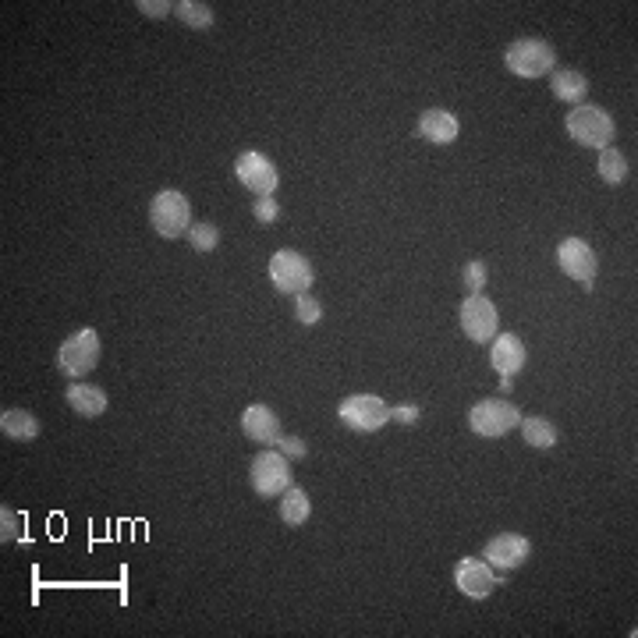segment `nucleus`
<instances>
[{"label": "nucleus", "mask_w": 638, "mask_h": 638, "mask_svg": "<svg viewBox=\"0 0 638 638\" xmlns=\"http://www.w3.org/2000/svg\"><path fill=\"white\" fill-rule=\"evenodd\" d=\"M564 128H568L571 139L585 149H610V142H614L617 135L614 117L603 107H596V103H578V107H571L568 117H564Z\"/></svg>", "instance_id": "obj_1"}, {"label": "nucleus", "mask_w": 638, "mask_h": 638, "mask_svg": "<svg viewBox=\"0 0 638 638\" xmlns=\"http://www.w3.org/2000/svg\"><path fill=\"white\" fill-rule=\"evenodd\" d=\"M149 227H153L160 238H181L192 227V203L188 195L178 188H164V192L153 195L149 203Z\"/></svg>", "instance_id": "obj_2"}, {"label": "nucleus", "mask_w": 638, "mask_h": 638, "mask_svg": "<svg viewBox=\"0 0 638 638\" xmlns=\"http://www.w3.org/2000/svg\"><path fill=\"white\" fill-rule=\"evenodd\" d=\"M504 64L507 71L518 78H543L550 75L553 64H557V50H553L546 39L525 36V39H514L511 47H507Z\"/></svg>", "instance_id": "obj_3"}, {"label": "nucleus", "mask_w": 638, "mask_h": 638, "mask_svg": "<svg viewBox=\"0 0 638 638\" xmlns=\"http://www.w3.org/2000/svg\"><path fill=\"white\" fill-rule=\"evenodd\" d=\"M100 355H103L100 334H96L93 327H82L71 337H64L61 351H57V366H61L64 376L78 380V376H89L96 366H100Z\"/></svg>", "instance_id": "obj_4"}, {"label": "nucleus", "mask_w": 638, "mask_h": 638, "mask_svg": "<svg viewBox=\"0 0 638 638\" xmlns=\"http://www.w3.org/2000/svg\"><path fill=\"white\" fill-rule=\"evenodd\" d=\"M518 422H522V412H518V405L504 401V397H486V401L472 405V412H468L472 433L486 436V440H490V436L493 440H497V436H507Z\"/></svg>", "instance_id": "obj_5"}, {"label": "nucleus", "mask_w": 638, "mask_h": 638, "mask_svg": "<svg viewBox=\"0 0 638 638\" xmlns=\"http://www.w3.org/2000/svg\"><path fill=\"white\" fill-rule=\"evenodd\" d=\"M337 419L355 433H376L390 422V405L376 394H351L337 405Z\"/></svg>", "instance_id": "obj_6"}, {"label": "nucleus", "mask_w": 638, "mask_h": 638, "mask_svg": "<svg viewBox=\"0 0 638 638\" xmlns=\"http://www.w3.org/2000/svg\"><path fill=\"white\" fill-rule=\"evenodd\" d=\"M270 281L281 295H302V291L312 288L316 273H312V263L295 249H281L273 252L270 259Z\"/></svg>", "instance_id": "obj_7"}, {"label": "nucleus", "mask_w": 638, "mask_h": 638, "mask_svg": "<svg viewBox=\"0 0 638 638\" xmlns=\"http://www.w3.org/2000/svg\"><path fill=\"white\" fill-rule=\"evenodd\" d=\"M249 479H252V490H256L263 500L281 497V493L291 486V458L281 451H259L256 458H252Z\"/></svg>", "instance_id": "obj_8"}, {"label": "nucleus", "mask_w": 638, "mask_h": 638, "mask_svg": "<svg viewBox=\"0 0 638 638\" xmlns=\"http://www.w3.org/2000/svg\"><path fill=\"white\" fill-rule=\"evenodd\" d=\"M458 319L465 337L475 344H490L500 334V312L486 295H468L458 309Z\"/></svg>", "instance_id": "obj_9"}, {"label": "nucleus", "mask_w": 638, "mask_h": 638, "mask_svg": "<svg viewBox=\"0 0 638 638\" xmlns=\"http://www.w3.org/2000/svg\"><path fill=\"white\" fill-rule=\"evenodd\" d=\"M500 582H504V575H497L483 557H465V561L454 564V585L468 600H490V592Z\"/></svg>", "instance_id": "obj_10"}, {"label": "nucleus", "mask_w": 638, "mask_h": 638, "mask_svg": "<svg viewBox=\"0 0 638 638\" xmlns=\"http://www.w3.org/2000/svg\"><path fill=\"white\" fill-rule=\"evenodd\" d=\"M234 178L242 181L249 192H256L259 199H263V195H273L277 185H281V174H277L273 160L263 153H256V149H249V153H242L234 160Z\"/></svg>", "instance_id": "obj_11"}, {"label": "nucleus", "mask_w": 638, "mask_h": 638, "mask_svg": "<svg viewBox=\"0 0 638 638\" xmlns=\"http://www.w3.org/2000/svg\"><path fill=\"white\" fill-rule=\"evenodd\" d=\"M529 553H532V543L525 536H518V532H500V536H493L490 543L483 546V561L490 564L493 571H514L529 561Z\"/></svg>", "instance_id": "obj_12"}, {"label": "nucleus", "mask_w": 638, "mask_h": 638, "mask_svg": "<svg viewBox=\"0 0 638 638\" xmlns=\"http://www.w3.org/2000/svg\"><path fill=\"white\" fill-rule=\"evenodd\" d=\"M557 263H561V270L568 273L571 281L592 288V277H596V263H600V259H596V252H592L582 238H564V242L557 245Z\"/></svg>", "instance_id": "obj_13"}, {"label": "nucleus", "mask_w": 638, "mask_h": 638, "mask_svg": "<svg viewBox=\"0 0 638 638\" xmlns=\"http://www.w3.org/2000/svg\"><path fill=\"white\" fill-rule=\"evenodd\" d=\"M242 433L249 436V440H256V444H263V447H277V440L284 436V429H281V419H277L273 408L249 405L242 415Z\"/></svg>", "instance_id": "obj_14"}, {"label": "nucleus", "mask_w": 638, "mask_h": 638, "mask_svg": "<svg viewBox=\"0 0 638 638\" xmlns=\"http://www.w3.org/2000/svg\"><path fill=\"white\" fill-rule=\"evenodd\" d=\"M525 358H529V351H525V344H522V337H518V334H497V337H493L490 366L497 369L500 376L522 373Z\"/></svg>", "instance_id": "obj_15"}, {"label": "nucleus", "mask_w": 638, "mask_h": 638, "mask_svg": "<svg viewBox=\"0 0 638 638\" xmlns=\"http://www.w3.org/2000/svg\"><path fill=\"white\" fill-rule=\"evenodd\" d=\"M458 132H461V125H458V117H454L451 110H444V107L422 110L419 135L426 142H433V146H451V142L458 139Z\"/></svg>", "instance_id": "obj_16"}, {"label": "nucleus", "mask_w": 638, "mask_h": 638, "mask_svg": "<svg viewBox=\"0 0 638 638\" xmlns=\"http://www.w3.org/2000/svg\"><path fill=\"white\" fill-rule=\"evenodd\" d=\"M64 401H68L78 415H86V419H100L110 405L107 390L96 387V383H71V387L64 390Z\"/></svg>", "instance_id": "obj_17"}, {"label": "nucleus", "mask_w": 638, "mask_h": 638, "mask_svg": "<svg viewBox=\"0 0 638 638\" xmlns=\"http://www.w3.org/2000/svg\"><path fill=\"white\" fill-rule=\"evenodd\" d=\"M550 93L557 96V100L578 107V103H585V93H589V78H585L582 71H575V68L553 71V75H550Z\"/></svg>", "instance_id": "obj_18"}, {"label": "nucleus", "mask_w": 638, "mask_h": 638, "mask_svg": "<svg viewBox=\"0 0 638 638\" xmlns=\"http://www.w3.org/2000/svg\"><path fill=\"white\" fill-rule=\"evenodd\" d=\"M0 433L8 436V440H18V444H29L39 436V419L25 408H8V412L0 415Z\"/></svg>", "instance_id": "obj_19"}, {"label": "nucleus", "mask_w": 638, "mask_h": 638, "mask_svg": "<svg viewBox=\"0 0 638 638\" xmlns=\"http://www.w3.org/2000/svg\"><path fill=\"white\" fill-rule=\"evenodd\" d=\"M309 514H312V500H309V493H305L302 486L291 483L288 490L281 493V518H284V525H291V529H298V525L309 522Z\"/></svg>", "instance_id": "obj_20"}, {"label": "nucleus", "mask_w": 638, "mask_h": 638, "mask_svg": "<svg viewBox=\"0 0 638 638\" xmlns=\"http://www.w3.org/2000/svg\"><path fill=\"white\" fill-rule=\"evenodd\" d=\"M522 426V436L529 447H539V451H546V447L557 444V426H553L550 419H543V415H529V419L518 422Z\"/></svg>", "instance_id": "obj_21"}, {"label": "nucleus", "mask_w": 638, "mask_h": 638, "mask_svg": "<svg viewBox=\"0 0 638 638\" xmlns=\"http://www.w3.org/2000/svg\"><path fill=\"white\" fill-rule=\"evenodd\" d=\"M596 174H600L607 185H621L628 178V160H624L621 149H600V164H596Z\"/></svg>", "instance_id": "obj_22"}, {"label": "nucleus", "mask_w": 638, "mask_h": 638, "mask_svg": "<svg viewBox=\"0 0 638 638\" xmlns=\"http://www.w3.org/2000/svg\"><path fill=\"white\" fill-rule=\"evenodd\" d=\"M174 15H178V22H185L188 29H210L213 25L210 4H199V0H178V4H174Z\"/></svg>", "instance_id": "obj_23"}, {"label": "nucleus", "mask_w": 638, "mask_h": 638, "mask_svg": "<svg viewBox=\"0 0 638 638\" xmlns=\"http://www.w3.org/2000/svg\"><path fill=\"white\" fill-rule=\"evenodd\" d=\"M188 242H192L195 252H213L220 245V227L210 224V220H203V224H192L185 234Z\"/></svg>", "instance_id": "obj_24"}, {"label": "nucleus", "mask_w": 638, "mask_h": 638, "mask_svg": "<svg viewBox=\"0 0 638 638\" xmlns=\"http://www.w3.org/2000/svg\"><path fill=\"white\" fill-rule=\"evenodd\" d=\"M295 316H298V323H305V327H316L319 319H323V302L312 298L309 291H302V295H295Z\"/></svg>", "instance_id": "obj_25"}, {"label": "nucleus", "mask_w": 638, "mask_h": 638, "mask_svg": "<svg viewBox=\"0 0 638 638\" xmlns=\"http://www.w3.org/2000/svg\"><path fill=\"white\" fill-rule=\"evenodd\" d=\"M18 539H22V514L4 504L0 507V543L8 546V543H18Z\"/></svg>", "instance_id": "obj_26"}, {"label": "nucleus", "mask_w": 638, "mask_h": 638, "mask_svg": "<svg viewBox=\"0 0 638 638\" xmlns=\"http://www.w3.org/2000/svg\"><path fill=\"white\" fill-rule=\"evenodd\" d=\"M486 263L483 259H472V263L465 266V273H461V281H465V291L468 295H483V288H486Z\"/></svg>", "instance_id": "obj_27"}, {"label": "nucleus", "mask_w": 638, "mask_h": 638, "mask_svg": "<svg viewBox=\"0 0 638 638\" xmlns=\"http://www.w3.org/2000/svg\"><path fill=\"white\" fill-rule=\"evenodd\" d=\"M252 213H256L259 224H273V220L281 217V206H277V199H273V195H263V199H256Z\"/></svg>", "instance_id": "obj_28"}, {"label": "nucleus", "mask_w": 638, "mask_h": 638, "mask_svg": "<svg viewBox=\"0 0 638 638\" xmlns=\"http://www.w3.org/2000/svg\"><path fill=\"white\" fill-rule=\"evenodd\" d=\"M135 8H139L146 18H167L174 11V4H171V0H139Z\"/></svg>", "instance_id": "obj_29"}, {"label": "nucleus", "mask_w": 638, "mask_h": 638, "mask_svg": "<svg viewBox=\"0 0 638 638\" xmlns=\"http://www.w3.org/2000/svg\"><path fill=\"white\" fill-rule=\"evenodd\" d=\"M277 451L288 454V458H305V454H309V444L298 440V436H281V440H277Z\"/></svg>", "instance_id": "obj_30"}, {"label": "nucleus", "mask_w": 638, "mask_h": 638, "mask_svg": "<svg viewBox=\"0 0 638 638\" xmlns=\"http://www.w3.org/2000/svg\"><path fill=\"white\" fill-rule=\"evenodd\" d=\"M419 415H422L419 405H397V408H390V419H397L401 426H415V422H419Z\"/></svg>", "instance_id": "obj_31"}]
</instances>
